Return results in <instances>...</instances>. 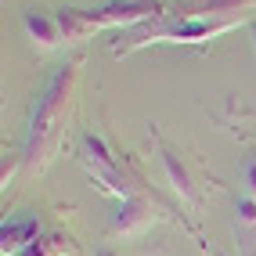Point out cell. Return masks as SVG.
<instances>
[{"mask_svg": "<svg viewBox=\"0 0 256 256\" xmlns=\"http://www.w3.org/2000/svg\"><path fill=\"white\" fill-rule=\"evenodd\" d=\"M72 87H76V65H65L47 83L44 98L36 101L29 141H26V166L29 170H44L47 159L54 156V148L62 141V130H65V116H69V105H72Z\"/></svg>", "mask_w": 256, "mask_h": 256, "instance_id": "cell-1", "label": "cell"}, {"mask_svg": "<svg viewBox=\"0 0 256 256\" xmlns=\"http://www.w3.org/2000/svg\"><path fill=\"white\" fill-rule=\"evenodd\" d=\"M231 26H238V18H228V22H206V18H180V22H166V26H156L141 44H152V40H170V44H198V40H213L220 32H228Z\"/></svg>", "mask_w": 256, "mask_h": 256, "instance_id": "cell-2", "label": "cell"}, {"mask_svg": "<svg viewBox=\"0 0 256 256\" xmlns=\"http://www.w3.org/2000/svg\"><path fill=\"white\" fill-rule=\"evenodd\" d=\"M83 148H87V162H90V170H94V180H98L101 188H105V192H112V195H119V198H126L123 174H119L116 159L108 156L105 141L94 138V134H87V138H83Z\"/></svg>", "mask_w": 256, "mask_h": 256, "instance_id": "cell-3", "label": "cell"}, {"mask_svg": "<svg viewBox=\"0 0 256 256\" xmlns=\"http://www.w3.org/2000/svg\"><path fill=\"white\" fill-rule=\"evenodd\" d=\"M148 14H156V0H116V4H105L98 11H87V18L94 29H108V26H134L148 18Z\"/></svg>", "mask_w": 256, "mask_h": 256, "instance_id": "cell-4", "label": "cell"}, {"mask_svg": "<svg viewBox=\"0 0 256 256\" xmlns=\"http://www.w3.org/2000/svg\"><path fill=\"white\" fill-rule=\"evenodd\" d=\"M152 224V206L138 195H126L119 202V210L112 216V231L116 234H141L144 228Z\"/></svg>", "mask_w": 256, "mask_h": 256, "instance_id": "cell-5", "label": "cell"}, {"mask_svg": "<svg viewBox=\"0 0 256 256\" xmlns=\"http://www.w3.org/2000/svg\"><path fill=\"white\" fill-rule=\"evenodd\" d=\"M26 32L32 36L40 50H50L62 44V26L54 14H44V11H26Z\"/></svg>", "mask_w": 256, "mask_h": 256, "instance_id": "cell-6", "label": "cell"}, {"mask_svg": "<svg viewBox=\"0 0 256 256\" xmlns=\"http://www.w3.org/2000/svg\"><path fill=\"white\" fill-rule=\"evenodd\" d=\"M58 26H62V40H83V36H90L94 26L87 18V11H76V8H65L54 14Z\"/></svg>", "mask_w": 256, "mask_h": 256, "instance_id": "cell-7", "label": "cell"}, {"mask_svg": "<svg viewBox=\"0 0 256 256\" xmlns=\"http://www.w3.org/2000/svg\"><path fill=\"white\" fill-rule=\"evenodd\" d=\"M162 166H166V177H170V184H174V192H180V198H195L192 174H188V166L180 162L177 152H162Z\"/></svg>", "mask_w": 256, "mask_h": 256, "instance_id": "cell-8", "label": "cell"}, {"mask_svg": "<svg viewBox=\"0 0 256 256\" xmlns=\"http://www.w3.org/2000/svg\"><path fill=\"white\" fill-rule=\"evenodd\" d=\"M0 238H4V242H0V249L4 252H18L26 242H36V224H4V231H0Z\"/></svg>", "mask_w": 256, "mask_h": 256, "instance_id": "cell-9", "label": "cell"}, {"mask_svg": "<svg viewBox=\"0 0 256 256\" xmlns=\"http://www.w3.org/2000/svg\"><path fill=\"white\" fill-rule=\"evenodd\" d=\"M22 256H65V242L62 238H36L22 249Z\"/></svg>", "mask_w": 256, "mask_h": 256, "instance_id": "cell-10", "label": "cell"}, {"mask_svg": "<svg viewBox=\"0 0 256 256\" xmlns=\"http://www.w3.org/2000/svg\"><path fill=\"white\" fill-rule=\"evenodd\" d=\"M234 213H238V220H242V224H256V198H242Z\"/></svg>", "mask_w": 256, "mask_h": 256, "instance_id": "cell-11", "label": "cell"}, {"mask_svg": "<svg viewBox=\"0 0 256 256\" xmlns=\"http://www.w3.org/2000/svg\"><path fill=\"white\" fill-rule=\"evenodd\" d=\"M246 188H249V198H256V159H246Z\"/></svg>", "mask_w": 256, "mask_h": 256, "instance_id": "cell-12", "label": "cell"}, {"mask_svg": "<svg viewBox=\"0 0 256 256\" xmlns=\"http://www.w3.org/2000/svg\"><path fill=\"white\" fill-rule=\"evenodd\" d=\"M98 256H116V252H112V249H101V252H98Z\"/></svg>", "mask_w": 256, "mask_h": 256, "instance_id": "cell-13", "label": "cell"}, {"mask_svg": "<svg viewBox=\"0 0 256 256\" xmlns=\"http://www.w3.org/2000/svg\"><path fill=\"white\" fill-rule=\"evenodd\" d=\"M252 44H256V29H252Z\"/></svg>", "mask_w": 256, "mask_h": 256, "instance_id": "cell-14", "label": "cell"}]
</instances>
